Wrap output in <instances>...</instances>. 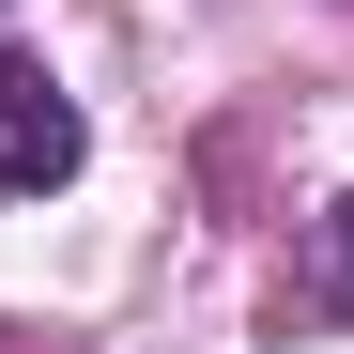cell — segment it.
Listing matches in <instances>:
<instances>
[{"label": "cell", "mask_w": 354, "mask_h": 354, "mask_svg": "<svg viewBox=\"0 0 354 354\" xmlns=\"http://www.w3.org/2000/svg\"><path fill=\"white\" fill-rule=\"evenodd\" d=\"M324 308H339V324H354V201H339V216H324Z\"/></svg>", "instance_id": "obj_2"}, {"label": "cell", "mask_w": 354, "mask_h": 354, "mask_svg": "<svg viewBox=\"0 0 354 354\" xmlns=\"http://www.w3.org/2000/svg\"><path fill=\"white\" fill-rule=\"evenodd\" d=\"M62 169H77V108H62V77L0 46V201H46Z\"/></svg>", "instance_id": "obj_1"}]
</instances>
